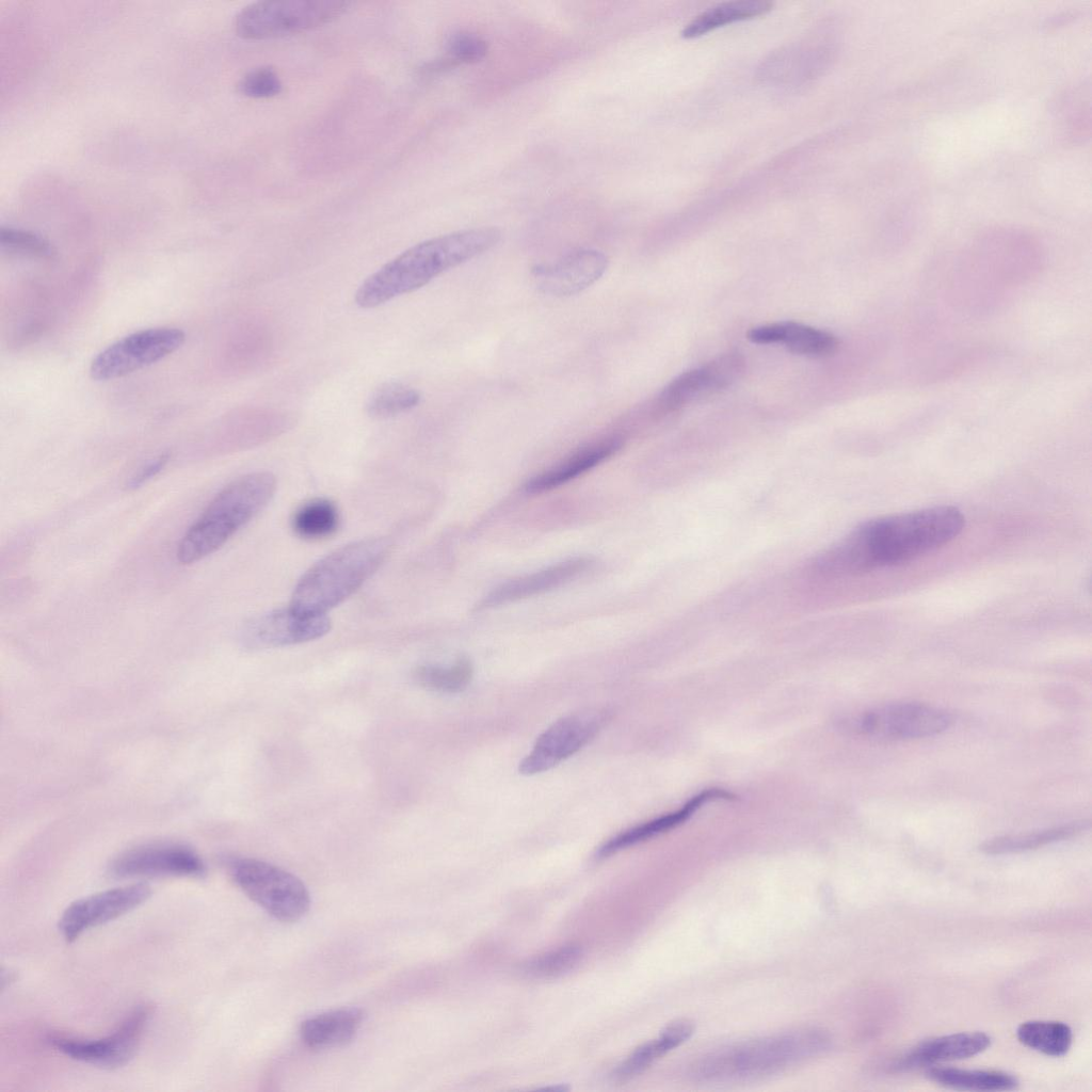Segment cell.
Returning a JSON list of instances; mask_svg holds the SVG:
<instances>
[{
  "label": "cell",
  "mask_w": 1092,
  "mask_h": 1092,
  "mask_svg": "<svg viewBox=\"0 0 1092 1092\" xmlns=\"http://www.w3.org/2000/svg\"><path fill=\"white\" fill-rule=\"evenodd\" d=\"M607 268L608 258L603 252L580 248L556 262L536 266L532 276L542 292L555 296H568L593 285Z\"/></svg>",
  "instance_id": "obj_16"
},
{
  "label": "cell",
  "mask_w": 1092,
  "mask_h": 1092,
  "mask_svg": "<svg viewBox=\"0 0 1092 1092\" xmlns=\"http://www.w3.org/2000/svg\"><path fill=\"white\" fill-rule=\"evenodd\" d=\"M607 719L604 710H588L558 720L537 738L519 765L520 773L532 775L557 766L593 739Z\"/></svg>",
  "instance_id": "obj_11"
},
{
  "label": "cell",
  "mask_w": 1092,
  "mask_h": 1092,
  "mask_svg": "<svg viewBox=\"0 0 1092 1092\" xmlns=\"http://www.w3.org/2000/svg\"><path fill=\"white\" fill-rule=\"evenodd\" d=\"M926 1076L944 1087L975 1091H1010L1018 1086V1079L1003 1071L966 1070L954 1067H929Z\"/></svg>",
  "instance_id": "obj_25"
},
{
  "label": "cell",
  "mask_w": 1092,
  "mask_h": 1092,
  "mask_svg": "<svg viewBox=\"0 0 1092 1092\" xmlns=\"http://www.w3.org/2000/svg\"><path fill=\"white\" fill-rule=\"evenodd\" d=\"M990 1045L991 1037L982 1031L935 1037L918 1043L896 1058L889 1067L893 1072H899L937 1062L966 1059L982 1053Z\"/></svg>",
  "instance_id": "obj_18"
},
{
  "label": "cell",
  "mask_w": 1092,
  "mask_h": 1092,
  "mask_svg": "<svg viewBox=\"0 0 1092 1092\" xmlns=\"http://www.w3.org/2000/svg\"><path fill=\"white\" fill-rule=\"evenodd\" d=\"M420 392L401 382L379 386L366 402L367 414L374 419H388L405 414L419 405Z\"/></svg>",
  "instance_id": "obj_28"
},
{
  "label": "cell",
  "mask_w": 1092,
  "mask_h": 1092,
  "mask_svg": "<svg viewBox=\"0 0 1092 1092\" xmlns=\"http://www.w3.org/2000/svg\"><path fill=\"white\" fill-rule=\"evenodd\" d=\"M0 244L3 250L12 253L46 259H52L55 256V251L50 242L30 230L2 227Z\"/></svg>",
  "instance_id": "obj_32"
},
{
  "label": "cell",
  "mask_w": 1092,
  "mask_h": 1092,
  "mask_svg": "<svg viewBox=\"0 0 1092 1092\" xmlns=\"http://www.w3.org/2000/svg\"><path fill=\"white\" fill-rule=\"evenodd\" d=\"M693 1032V1025L687 1019L670 1024L660 1035L637 1049L617 1066L614 1077L617 1080L629 1079L649 1066L655 1060L684 1043Z\"/></svg>",
  "instance_id": "obj_22"
},
{
  "label": "cell",
  "mask_w": 1092,
  "mask_h": 1092,
  "mask_svg": "<svg viewBox=\"0 0 1092 1092\" xmlns=\"http://www.w3.org/2000/svg\"><path fill=\"white\" fill-rule=\"evenodd\" d=\"M780 342L791 353L808 357L830 356L838 348L834 335L797 322H781Z\"/></svg>",
  "instance_id": "obj_27"
},
{
  "label": "cell",
  "mask_w": 1092,
  "mask_h": 1092,
  "mask_svg": "<svg viewBox=\"0 0 1092 1092\" xmlns=\"http://www.w3.org/2000/svg\"><path fill=\"white\" fill-rule=\"evenodd\" d=\"M830 1038L823 1030L798 1029L719 1049L702 1058L692 1076L701 1080H733L766 1076L824 1051Z\"/></svg>",
  "instance_id": "obj_5"
},
{
  "label": "cell",
  "mask_w": 1092,
  "mask_h": 1092,
  "mask_svg": "<svg viewBox=\"0 0 1092 1092\" xmlns=\"http://www.w3.org/2000/svg\"><path fill=\"white\" fill-rule=\"evenodd\" d=\"M620 437H608L581 448L553 467L536 475L525 484V491L539 494L558 487L594 468L615 454L622 447Z\"/></svg>",
  "instance_id": "obj_20"
},
{
  "label": "cell",
  "mask_w": 1092,
  "mask_h": 1092,
  "mask_svg": "<svg viewBox=\"0 0 1092 1092\" xmlns=\"http://www.w3.org/2000/svg\"><path fill=\"white\" fill-rule=\"evenodd\" d=\"M152 1006H136L109 1034L98 1039H81L50 1033V1045L63 1055L102 1069H118L135 1055L144 1030L151 1017Z\"/></svg>",
  "instance_id": "obj_8"
},
{
  "label": "cell",
  "mask_w": 1092,
  "mask_h": 1092,
  "mask_svg": "<svg viewBox=\"0 0 1092 1092\" xmlns=\"http://www.w3.org/2000/svg\"><path fill=\"white\" fill-rule=\"evenodd\" d=\"M227 867L241 890L276 919L296 921L309 910V893L294 874L248 857L231 858Z\"/></svg>",
  "instance_id": "obj_7"
},
{
  "label": "cell",
  "mask_w": 1092,
  "mask_h": 1092,
  "mask_svg": "<svg viewBox=\"0 0 1092 1092\" xmlns=\"http://www.w3.org/2000/svg\"><path fill=\"white\" fill-rule=\"evenodd\" d=\"M276 488L268 471L242 476L224 486L182 535L176 550L181 564H192L220 549L270 501Z\"/></svg>",
  "instance_id": "obj_4"
},
{
  "label": "cell",
  "mask_w": 1092,
  "mask_h": 1092,
  "mask_svg": "<svg viewBox=\"0 0 1092 1092\" xmlns=\"http://www.w3.org/2000/svg\"><path fill=\"white\" fill-rule=\"evenodd\" d=\"M951 716L920 703H894L869 709L846 721L847 728L876 740H909L945 732Z\"/></svg>",
  "instance_id": "obj_9"
},
{
  "label": "cell",
  "mask_w": 1092,
  "mask_h": 1092,
  "mask_svg": "<svg viewBox=\"0 0 1092 1092\" xmlns=\"http://www.w3.org/2000/svg\"><path fill=\"white\" fill-rule=\"evenodd\" d=\"M593 565L590 558L579 557L500 584L475 607L481 611L528 598L559 588L585 573Z\"/></svg>",
  "instance_id": "obj_17"
},
{
  "label": "cell",
  "mask_w": 1092,
  "mask_h": 1092,
  "mask_svg": "<svg viewBox=\"0 0 1092 1092\" xmlns=\"http://www.w3.org/2000/svg\"><path fill=\"white\" fill-rule=\"evenodd\" d=\"M447 51L452 61L473 63L485 57L487 45L484 39L476 34L457 32L449 37Z\"/></svg>",
  "instance_id": "obj_34"
},
{
  "label": "cell",
  "mask_w": 1092,
  "mask_h": 1092,
  "mask_svg": "<svg viewBox=\"0 0 1092 1092\" xmlns=\"http://www.w3.org/2000/svg\"><path fill=\"white\" fill-rule=\"evenodd\" d=\"M772 6V2L762 0L723 2L694 17L685 26L681 36L695 38L727 23L764 15L771 11Z\"/></svg>",
  "instance_id": "obj_24"
},
{
  "label": "cell",
  "mask_w": 1092,
  "mask_h": 1092,
  "mask_svg": "<svg viewBox=\"0 0 1092 1092\" xmlns=\"http://www.w3.org/2000/svg\"><path fill=\"white\" fill-rule=\"evenodd\" d=\"M1016 1035L1025 1046L1046 1056H1064L1073 1041L1069 1025L1058 1021H1027L1022 1023Z\"/></svg>",
  "instance_id": "obj_26"
},
{
  "label": "cell",
  "mask_w": 1092,
  "mask_h": 1092,
  "mask_svg": "<svg viewBox=\"0 0 1092 1092\" xmlns=\"http://www.w3.org/2000/svg\"><path fill=\"white\" fill-rule=\"evenodd\" d=\"M1089 828V820H1078L1037 832L994 837L984 841L980 846V850L986 854L1025 852L1073 838Z\"/></svg>",
  "instance_id": "obj_23"
},
{
  "label": "cell",
  "mask_w": 1092,
  "mask_h": 1092,
  "mask_svg": "<svg viewBox=\"0 0 1092 1092\" xmlns=\"http://www.w3.org/2000/svg\"><path fill=\"white\" fill-rule=\"evenodd\" d=\"M331 629L326 615H304L290 607L274 610L247 622L240 635L247 648H272L316 640Z\"/></svg>",
  "instance_id": "obj_14"
},
{
  "label": "cell",
  "mask_w": 1092,
  "mask_h": 1092,
  "mask_svg": "<svg viewBox=\"0 0 1092 1092\" xmlns=\"http://www.w3.org/2000/svg\"><path fill=\"white\" fill-rule=\"evenodd\" d=\"M364 1013L357 1008H342L307 1018L301 1026L304 1043L316 1049L333 1048L349 1043L362 1026Z\"/></svg>",
  "instance_id": "obj_21"
},
{
  "label": "cell",
  "mask_w": 1092,
  "mask_h": 1092,
  "mask_svg": "<svg viewBox=\"0 0 1092 1092\" xmlns=\"http://www.w3.org/2000/svg\"><path fill=\"white\" fill-rule=\"evenodd\" d=\"M500 238L496 227H479L419 242L369 275L357 288L355 303L370 309L416 291L441 273L488 251Z\"/></svg>",
  "instance_id": "obj_2"
},
{
  "label": "cell",
  "mask_w": 1092,
  "mask_h": 1092,
  "mask_svg": "<svg viewBox=\"0 0 1092 1092\" xmlns=\"http://www.w3.org/2000/svg\"><path fill=\"white\" fill-rule=\"evenodd\" d=\"M581 956L579 946H562L528 961L523 966V973L530 978H552L573 968Z\"/></svg>",
  "instance_id": "obj_31"
},
{
  "label": "cell",
  "mask_w": 1092,
  "mask_h": 1092,
  "mask_svg": "<svg viewBox=\"0 0 1092 1092\" xmlns=\"http://www.w3.org/2000/svg\"><path fill=\"white\" fill-rule=\"evenodd\" d=\"M350 2L339 0H267L244 6L235 29L246 39H268L322 27L341 16Z\"/></svg>",
  "instance_id": "obj_6"
},
{
  "label": "cell",
  "mask_w": 1092,
  "mask_h": 1092,
  "mask_svg": "<svg viewBox=\"0 0 1092 1092\" xmlns=\"http://www.w3.org/2000/svg\"><path fill=\"white\" fill-rule=\"evenodd\" d=\"M964 526L961 511L950 505L876 518L852 531L823 556L819 565L837 574L898 565L949 543Z\"/></svg>",
  "instance_id": "obj_1"
},
{
  "label": "cell",
  "mask_w": 1092,
  "mask_h": 1092,
  "mask_svg": "<svg viewBox=\"0 0 1092 1092\" xmlns=\"http://www.w3.org/2000/svg\"><path fill=\"white\" fill-rule=\"evenodd\" d=\"M390 548L388 539L376 536L334 550L301 577L289 607L304 615H326L379 569Z\"/></svg>",
  "instance_id": "obj_3"
},
{
  "label": "cell",
  "mask_w": 1092,
  "mask_h": 1092,
  "mask_svg": "<svg viewBox=\"0 0 1092 1092\" xmlns=\"http://www.w3.org/2000/svg\"><path fill=\"white\" fill-rule=\"evenodd\" d=\"M741 374L739 360L732 354H723L676 376L659 394L654 408L659 414L675 412L698 398L730 386Z\"/></svg>",
  "instance_id": "obj_15"
},
{
  "label": "cell",
  "mask_w": 1092,
  "mask_h": 1092,
  "mask_svg": "<svg viewBox=\"0 0 1092 1092\" xmlns=\"http://www.w3.org/2000/svg\"><path fill=\"white\" fill-rule=\"evenodd\" d=\"M336 505L323 498L301 505L292 517L294 532L304 539H320L332 534L338 527Z\"/></svg>",
  "instance_id": "obj_29"
},
{
  "label": "cell",
  "mask_w": 1092,
  "mask_h": 1092,
  "mask_svg": "<svg viewBox=\"0 0 1092 1092\" xmlns=\"http://www.w3.org/2000/svg\"><path fill=\"white\" fill-rule=\"evenodd\" d=\"M170 461V453H162L142 466L126 483L127 489H136L159 475Z\"/></svg>",
  "instance_id": "obj_35"
},
{
  "label": "cell",
  "mask_w": 1092,
  "mask_h": 1092,
  "mask_svg": "<svg viewBox=\"0 0 1092 1092\" xmlns=\"http://www.w3.org/2000/svg\"><path fill=\"white\" fill-rule=\"evenodd\" d=\"M736 796L721 788L702 790L690 798L682 806L668 814L656 817L644 823L630 828L605 842L596 852L599 858L612 855L625 848L654 838L671 831L688 821L693 814L710 801L735 800Z\"/></svg>",
  "instance_id": "obj_19"
},
{
  "label": "cell",
  "mask_w": 1092,
  "mask_h": 1092,
  "mask_svg": "<svg viewBox=\"0 0 1092 1092\" xmlns=\"http://www.w3.org/2000/svg\"><path fill=\"white\" fill-rule=\"evenodd\" d=\"M282 89L278 75L269 66L251 69L238 82V91L251 98H270L278 95Z\"/></svg>",
  "instance_id": "obj_33"
},
{
  "label": "cell",
  "mask_w": 1092,
  "mask_h": 1092,
  "mask_svg": "<svg viewBox=\"0 0 1092 1092\" xmlns=\"http://www.w3.org/2000/svg\"><path fill=\"white\" fill-rule=\"evenodd\" d=\"M472 677V665L467 658H460L450 665L425 664L414 672V679L421 687L446 693L464 690Z\"/></svg>",
  "instance_id": "obj_30"
},
{
  "label": "cell",
  "mask_w": 1092,
  "mask_h": 1092,
  "mask_svg": "<svg viewBox=\"0 0 1092 1092\" xmlns=\"http://www.w3.org/2000/svg\"><path fill=\"white\" fill-rule=\"evenodd\" d=\"M150 895L149 885L135 883L80 898L63 911L59 919V931L67 943H73L86 930L134 910Z\"/></svg>",
  "instance_id": "obj_12"
},
{
  "label": "cell",
  "mask_w": 1092,
  "mask_h": 1092,
  "mask_svg": "<svg viewBox=\"0 0 1092 1092\" xmlns=\"http://www.w3.org/2000/svg\"><path fill=\"white\" fill-rule=\"evenodd\" d=\"M206 871L203 858L193 849L168 842L129 849L116 856L109 867L111 876L116 878H203Z\"/></svg>",
  "instance_id": "obj_13"
},
{
  "label": "cell",
  "mask_w": 1092,
  "mask_h": 1092,
  "mask_svg": "<svg viewBox=\"0 0 1092 1092\" xmlns=\"http://www.w3.org/2000/svg\"><path fill=\"white\" fill-rule=\"evenodd\" d=\"M184 340V332L177 327H154L134 332L98 353L90 366V375L96 381L125 376L168 356L177 351Z\"/></svg>",
  "instance_id": "obj_10"
}]
</instances>
